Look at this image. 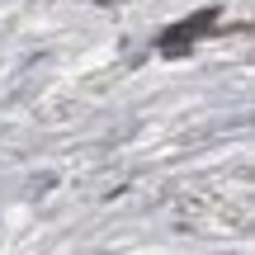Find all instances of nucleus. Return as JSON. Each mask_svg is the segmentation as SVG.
<instances>
[{
  "instance_id": "1",
  "label": "nucleus",
  "mask_w": 255,
  "mask_h": 255,
  "mask_svg": "<svg viewBox=\"0 0 255 255\" xmlns=\"http://www.w3.org/2000/svg\"><path fill=\"white\" fill-rule=\"evenodd\" d=\"M213 19H218V9H203L199 19H184V24H175V28H165V33H161V47H165V52H180V47H189L194 38H199L203 28L213 24Z\"/></svg>"
}]
</instances>
